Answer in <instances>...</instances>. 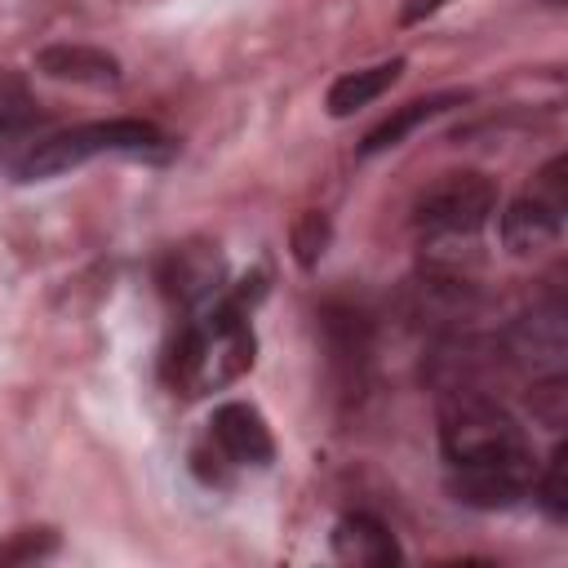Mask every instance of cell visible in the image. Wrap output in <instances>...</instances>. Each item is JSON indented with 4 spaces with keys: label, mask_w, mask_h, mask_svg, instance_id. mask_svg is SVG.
Listing matches in <instances>:
<instances>
[{
    "label": "cell",
    "mask_w": 568,
    "mask_h": 568,
    "mask_svg": "<svg viewBox=\"0 0 568 568\" xmlns=\"http://www.w3.org/2000/svg\"><path fill=\"white\" fill-rule=\"evenodd\" d=\"M257 293L262 288L217 293L178 328V337L164 355V382L173 386V395L195 399V395H209V390L235 382L240 373H248L253 328H248L244 302H253Z\"/></svg>",
    "instance_id": "cell-1"
},
{
    "label": "cell",
    "mask_w": 568,
    "mask_h": 568,
    "mask_svg": "<svg viewBox=\"0 0 568 568\" xmlns=\"http://www.w3.org/2000/svg\"><path fill=\"white\" fill-rule=\"evenodd\" d=\"M173 138L151 124V120H93V124H75L67 133H53L44 142H36L18 164H13V182H44L58 178L93 155H133V160H169L173 155Z\"/></svg>",
    "instance_id": "cell-2"
},
{
    "label": "cell",
    "mask_w": 568,
    "mask_h": 568,
    "mask_svg": "<svg viewBox=\"0 0 568 568\" xmlns=\"http://www.w3.org/2000/svg\"><path fill=\"white\" fill-rule=\"evenodd\" d=\"M439 448L448 466H466V462H484V457H506L528 448L519 422L488 395L457 386L444 395L439 404Z\"/></svg>",
    "instance_id": "cell-3"
},
{
    "label": "cell",
    "mask_w": 568,
    "mask_h": 568,
    "mask_svg": "<svg viewBox=\"0 0 568 568\" xmlns=\"http://www.w3.org/2000/svg\"><path fill=\"white\" fill-rule=\"evenodd\" d=\"M493 209H497V186L484 173H448L430 191H422L413 222L422 235L457 240V235H475L493 217Z\"/></svg>",
    "instance_id": "cell-4"
},
{
    "label": "cell",
    "mask_w": 568,
    "mask_h": 568,
    "mask_svg": "<svg viewBox=\"0 0 568 568\" xmlns=\"http://www.w3.org/2000/svg\"><path fill=\"white\" fill-rule=\"evenodd\" d=\"M537 475L532 448L506 453V457H484V462H466V466H448V488L457 501L479 506V510H506L519 497H528Z\"/></svg>",
    "instance_id": "cell-5"
},
{
    "label": "cell",
    "mask_w": 568,
    "mask_h": 568,
    "mask_svg": "<svg viewBox=\"0 0 568 568\" xmlns=\"http://www.w3.org/2000/svg\"><path fill=\"white\" fill-rule=\"evenodd\" d=\"M209 439L217 448V457L235 462V466H266L275 457V439L262 422V413L253 404H217L209 417Z\"/></svg>",
    "instance_id": "cell-6"
},
{
    "label": "cell",
    "mask_w": 568,
    "mask_h": 568,
    "mask_svg": "<svg viewBox=\"0 0 568 568\" xmlns=\"http://www.w3.org/2000/svg\"><path fill=\"white\" fill-rule=\"evenodd\" d=\"M564 351H568V333H564V306L559 302L537 306L506 328V355L515 364L537 368V373H559Z\"/></svg>",
    "instance_id": "cell-7"
},
{
    "label": "cell",
    "mask_w": 568,
    "mask_h": 568,
    "mask_svg": "<svg viewBox=\"0 0 568 568\" xmlns=\"http://www.w3.org/2000/svg\"><path fill=\"white\" fill-rule=\"evenodd\" d=\"M320 328H324V342H328V355L342 382L359 386L368 368V315L351 302H328L320 311Z\"/></svg>",
    "instance_id": "cell-8"
},
{
    "label": "cell",
    "mask_w": 568,
    "mask_h": 568,
    "mask_svg": "<svg viewBox=\"0 0 568 568\" xmlns=\"http://www.w3.org/2000/svg\"><path fill=\"white\" fill-rule=\"evenodd\" d=\"M36 71L49 80H71L89 89H115L120 84V58L93 44H44L36 53Z\"/></svg>",
    "instance_id": "cell-9"
},
{
    "label": "cell",
    "mask_w": 568,
    "mask_h": 568,
    "mask_svg": "<svg viewBox=\"0 0 568 568\" xmlns=\"http://www.w3.org/2000/svg\"><path fill=\"white\" fill-rule=\"evenodd\" d=\"M333 555L342 564H364V568H386V564H399V541L395 532L377 519V515H342L333 524Z\"/></svg>",
    "instance_id": "cell-10"
},
{
    "label": "cell",
    "mask_w": 568,
    "mask_h": 568,
    "mask_svg": "<svg viewBox=\"0 0 568 568\" xmlns=\"http://www.w3.org/2000/svg\"><path fill=\"white\" fill-rule=\"evenodd\" d=\"M559 231H564V209L550 204L546 195H519L501 213V244L510 253L546 248V244L559 240Z\"/></svg>",
    "instance_id": "cell-11"
},
{
    "label": "cell",
    "mask_w": 568,
    "mask_h": 568,
    "mask_svg": "<svg viewBox=\"0 0 568 568\" xmlns=\"http://www.w3.org/2000/svg\"><path fill=\"white\" fill-rule=\"evenodd\" d=\"M462 102H470V93H466V89H444V93H430V98H413V102H404V106H399V111H390L377 129H368V133H364L359 155H377V151L399 146L413 129H422L426 120H435V115H444V111H453V106H462Z\"/></svg>",
    "instance_id": "cell-12"
},
{
    "label": "cell",
    "mask_w": 568,
    "mask_h": 568,
    "mask_svg": "<svg viewBox=\"0 0 568 568\" xmlns=\"http://www.w3.org/2000/svg\"><path fill=\"white\" fill-rule=\"evenodd\" d=\"M399 71H404V58H390V62H377V67H364V71H346V75H337V80H333V89H328V98H324L328 115H333V120L355 115L359 106H368L373 98H382V93L399 80Z\"/></svg>",
    "instance_id": "cell-13"
},
{
    "label": "cell",
    "mask_w": 568,
    "mask_h": 568,
    "mask_svg": "<svg viewBox=\"0 0 568 568\" xmlns=\"http://www.w3.org/2000/svg\"><path fill=\"white\" fill-rule=\"evenodd\" d=\"M217 275H222V262L213 253H191V248H178L169 257V271H164V288L186 302V306H204L217 297Z\"/></svg>",
    "instance_id": "cell-14"
},
{
    "label": "cell",
    "mask_w": 568,
    "mask_h": 568,
    "mask_svg": "<svg viewBox=\"0 0 568 568\" xmlns=\"http://www.w3.org/2000/svg\"><path fill=\"white\" fill-rule=\"evenodd\" d=\"M40 124V102L18 75H0V151Z\"/></svg>",
    "instance_id": "cell-15"
},
{
    "label": "cell",
    "mask_w": 568,
    "mask_h": 568,
    "mask_svg": "<svg viewBox=\"0 0 568 568\" xmlns=\"http://www.w3.org/2000/svg\"><path fill=\"white\" fill-rule=\"evenodd\" d=\"M528 493L537 497V506H541L555 524L568 519V448H564V444L550 453V462L541 466V475H532V488H528Z\"/></svg>",
    "instance_id": "cell-16"
},
{
    "label": "cell",
    "mask_w": 568,
    "mask_h": 568,
    "mask_svg": "<svg viewBox=\"0 0 568 568\" xmlns=\"http://www.w3.org/2000/svg\"><path fill=\"white\" fill-rule=\"evenodd\" d=\"M528 408L541 426L559 430L568 422V377L564 373H541L532 386H528Z\"/></svg>",
    "instance_id": "cell-17"
},
{
    "label": "cell",
    "mask_w": 568,
    "mask_h": 568,
    "mask_svg": "<svg viewBox=\"0 0 568 568\" xmlns=\"http://www.w3.org/2000/svg\"><path fill=\"white\" fill-rule=\"evenodd\" d=\"M328 235H333V226H328V217L324 213H302L297 222H293V257L302 262V266H315L320 257H324V248H328Z\"/></svg>",
    "instance_id": "cell-18"
},
{
    "label": "cell",
    "mask_w": 568,
    "mask_h": 568,
    "mask_svg": "<svg viewBox=\"0 0 568 568\" xmlns=\"http://www.w3.org/2000/svg\"><path fill=\"white\" fill-rule=\"evenodd\" d=\"M58 550V537L49 528H22L13 541L0 546V564H31V559H44Z\"/></svg>",
    "instance_id": "cell-19"
},
{
    "label": "cell",
    "mask_w": 568,
    "mask_h": 568,
    "mask_svg": "<svg viewBox=\"0 0 568 568\" xmlns=\"http://www.w3.org/2000/svg\"><path fill=\"white\" fill-rule=\"evenodd\" d=\"M439 4H448V0H413V4L404 9V22H417V18H426V13H435Z\"/></svg>",
    "instance_id": "cell-20"
}]
</instances>
